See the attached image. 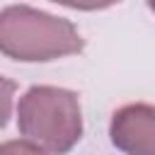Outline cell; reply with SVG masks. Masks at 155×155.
<instances>
[{
    "label": "cell",
    "instance_id": "cell-3",
    "mask_svg": "<svg viewBox=\"0 0 155 155\" xmlns=\"http://www.w3.org/2000/svg\"><path fill=\"white\" fill-rule=\"evenodd\" d=\"M111 143L126 155H155V104H126L111 116Z\"/></svg>",
    "mask_w": 155,
    "mask_h": 155
},
{
    "label": "cell",
    "instance_id": "cell-1",
    "mask_svg": "<svg viewBox=\"0 0 155 155\" xmlns=\"http://www.w3.org/2000/svg\"><path fill=\"white\" fill-rule=\"evenodd\" d=\"M85 46L73 22L34 10L10 5L0 10V51L15 61H56L80 53Z\"/></svg>",
    "mask_w": 155,
    "mask_h": 155
},
{
    "label": "cell",
    "instance_id": "cell-6",
    "mask_svg": "<svg viewBox=\"0 0 155 155\" xmlns=\"http://www.w3.org/2000/svg\"><path fill=\"white\" fill-rule=\"evenodd\" d=\"M148 7H150V10H153V12H155V2H150V5H148Z\"/></svg>",
    "mask_w": 155,
    "mask_h": 155
},
{
    "label": "cell",
    "instance_id": "cell-4",
    "mask_svg": "<svg viewBox=\"0 0 155 155\" xmlns=\"http://www.w3.org/2000/svg\"><path fill=\"white\" fill-rule=\"evenodd\" d=\"M15 90L17 85L7 78L0 75V128L7 124L10 114H12V97H15Z\"/></svg>",
    "mask_w": 155,
    "mask_h": 155
},
{
    "label": "cell",
    "instance_id": "cell-2",
    "mask_svg": "<svg viewBox=\"0 0 155 155\" xmlns=\"http://www.w3.org/2000/svg\"><path fill=\"white\" fill-rule=\"evenodd\" d=\"M19 133L51 155H65L82 136L80 99L75 92L36 85L17 104Z\"/></svg>",
    "mask_w": 155,
    "mask_h": 155
},
{
    "label": "cell",
    "instance_id": "cell-5",
    "mask_svg": "<svg viewBox=\"0 0 155 155\" xmlns=\"http://www.w3.org/2000/svg\"><path fill=\"white\" fill-rule=\"evenodd\" d=\"M0 155H46V153L29 140H7L0 143Z\"/></svg>",
    "mask_w": 155,
    "mask_h": 155
}]
</instances>
